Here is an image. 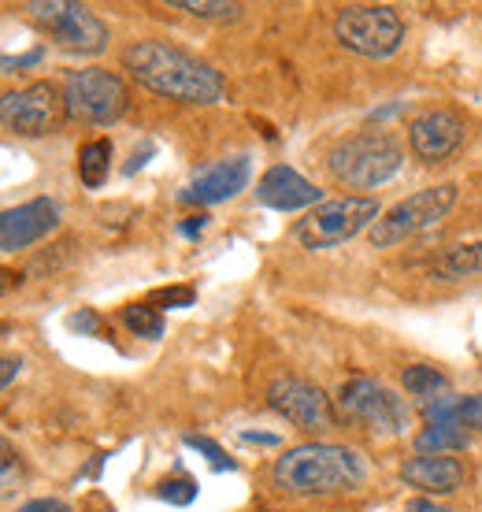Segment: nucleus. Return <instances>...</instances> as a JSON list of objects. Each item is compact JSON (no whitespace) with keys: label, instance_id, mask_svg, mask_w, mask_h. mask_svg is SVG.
Segmentation results:
<instances>
[{"label":"nucleus","instance_id":"1","mask_svg":"<svg viewBox=\"0 0 482 512\" xmlns=\"http://www.w3.org/2000/svg\"><path fill=\"white\" fill-rule=\"evenodd\" d=\"M123 67L138 78V86L178 104H219L227 93V82L216 67L167 41H134L123 52Z\"/></svg>","mask_w":482,"mask_h":512},{"label":"nucleus","instance_id":"2","mask_svg":"<svg viewBox=\"0 0 482 512\" xmlns=\"http://www.w3.org/2000/svg\"><path fill=\"white\" fill-rule=\"evenodd\" d=\"M368 475L364 457L349 446L334 442H305V446L286 449V457L275 464V487L286 494H342L356 490Z\"/></svg>","mask_w":482,"mask_h":512},{"label":"nucleus","instance_id":"3","mask_svg":"<svg viewBox=\"0 0 482 512\" xmlns=\"http://www.w3.org/2000/svg\"><path fill=\"white\" fill-rule=\"evenodd\" d=\"M327 167L349 190H375L405 167V149L386 130H360V134L338 141L330 149Z\"/></svg>","mask_w":482,"mask_h":512},{"label":"nucleus","instance_id":"4","mask_svg":"<svg viewBox=\"0 0 482 512\" xmlns=\"http://www.w3.org/2000/svg\"><path fill=\"white\" fill-rule=\"evenodd\" d=\"M64 104L67 116L89 127H112L127 116L130 93L127 82L108 71V67H82L71 71L64 82Z\"/></svg>","mask_w":482,"mask_h":512},{"label":"nucleus","instance_id":"5","mask_svg":"<svg viewBox=\"0 0 482 512\" xmlns=\"http://www.w3.org/2000/svg\"><path fill=\"white\" fill-rule=\"evenodd\" d=\"M334 38L368 60H386L405 45V19L390 4H349L334 19Z\"/></svg>","mask_w":482,"mask_h":512},{"label":"nucleus","instance_id":"6","mask_svg":"<svg viewBox=\"0 0 482 512\" xmlns=\"http://www.w3.org/2000/svg\"><path fill=\"white\" fill-rule=\"evenodd\" d=\"M453 205H457V182H438V186L412 193L405 201H397L386 216H379V223L368 231L371 245L375 249H394V245L434 227L438 219H445Z\"/></svg>","mask_w":482,"mask_h":512},{"label":"nucleus","instance_id":"7","mask_svg":"<svg viewBox=\"0 0 482 512\" xmlns=\"http://www.w3.org/2000/svg\"><path fill=\"white\" fill-rule=\"evenodd\" d=\"M379 223V201L375 197H338L323 201L297 223V238L305 249H334L349 242L360 231Z\"/></svg>","mask_w":482,"mask_h":512},{"label":"nucleus","instance_id":"8","mask_svg":"<svg viewBox=\"0 0 482 512\" xmlns=\"http://www.w3.org/2000/svg\"><path fill=\"white\" fill-rule=\"evenodd\" d=\"M26 12H30V19L60 49L82 52V56H97V52L108 49V26L89 12L86 4H71V0H30Z\"/></svg>","mask_w":482,"mask_h":512},{"label":"nucleus","instance_id":"9","mask_svg":"<svg viewBox=\"0 0 482 512\" xmlns=\"http://www.w3.org/2000/svg\"><path fill=\"white\" fill-rule=\"evenodd\" d=\"M338 409H342L345 420L360 423L368 431H379V435H401L408 427L405 397H397L390 386L364 379V375L342 383V390H338Z\"/></svg>","mask_w":482,"mask_h":512},{"label":"nucleus","instance_id":"10","mask_svg":"<svg viewBox=\"0 0 482 512\" xmlns=\"http://www.w3.org/2000/svg\"><path fill=\"white\" fill-rule=\"evenodd\" d=\"M67 112L64 97L52 82H30L26 90L4 93L0 101V123L8 134L19 138H45L60 127V116Z\"/></svg>","mask_w":482,"mask_h":512},{"label":"nucleus","instance_id":"11","mask_svg":"<svg viewBox=\"0 0 482 512\" xmlns=\"http://www.w3.org/2000/svg\"><path fill=\"white\" fill-rule=\"evenodd\" d=\"M267 405L279 416H286L293 427H301V431H327V427H334L330 397L319 386L305 383V379H293V375H282V379L271 383Z\"/></svg>","mask_w":482,"mask_h":512},{"label":"nucleus","instance_id":"12","mask_svg":"<svg viewBox=\"0 0 482 512\" xmlns=\"http://www.w3.org/2000/svg\"><path fill=\"white\" fill-rule=\"evenodd\" d=\"M464 138H468L464 119L457 112H445V108L427 112V116H416L408 123V145H412V153L423 164H442V160H449L464 145Z\"/></svg>","mask_w":482,"mask_h":512},{"label":"nucleus","instance_id":"13","mask_svg":"<svg viewBox=\"0 0 482 512\" xmlns=\"http://www.w3.org/2000/svg\"><path fill=\"white\" fill-rule=\"evenodd\" d=\"M60 227V208L49 197H34L19 208H8L0 216V249L4 253H19V249H30L34 242L49 238L52 231Z\"/></svg>","mask_w":482,"mask_h":512},{"label":"nucleus","instance_id":"14","mask_svg":"<svg viewBox=\"0 0 482 512\" xmlns=\"http://www.w3.org/2000/svg\"><path fill=\"white\" fill-rule=\"evenodd\" d=\"M249 186V156H230V160H216L212 167H204L193 175V182L182 190V201L190 205H219L238 197Z\"/></svg>","mask_w":482,"mask_h":512},{"label":"nucleus","instance_id":"15","mask_svg":"<svg viewBox=\"0 0 482 512\" xmlns=\"http://www.w3.org/2000/svg\"><path fill=\"white\" fill-rule=\"evenodd\" d=\"M319 197H323V190H316L301 171H293V167H286V164H275L264 179L256 182V201L267 208H275V212L316 208V205H323Z\"/></svg>","mask_w":482,"mask_h":512},{"label":"nucleus","instance_id":"16","mask_svg":"<svg viewBox=\"0 0 482 512\" xmlns=\"http://www.w3.org/2000/svg\"><path fill=\"white\" fill-rule=\"evenodd\" d=\"M401 479L423 494H453L464 487V464L453 457H412L401 468Z\"/></svg>","mask_w":482,"mask_h":512},{"label":"nucleus","instance_id":"17","mask_svg":"<svg viewBox=\"0 0 482 512\" xmlns=\"http://www.w3.org/2000/svg\"><path fill=\"white\" fill-rule=\"evenodd\" d=\"M108 171H112V141H86L82 153H78V179L86 190H101L108 182Z\"/></svg>","mask_w":482,"mask_h":512},{"label":"nucleus","instance_id":"18","mask_svg":"<svg viewBox=\"0 0 482 512\" xmlns=\"http://www.w3.org/2000/svg\"><path fill=\"white\" fill-rule=\"evenodd\" d=\"M457 449H468V435H464V427H453V423H434L416 435L419 457H442V453H457Z\"/></svg>","mask_w":482,"mask_h":512},{"label":"nucleus","instance_id":"19","mask_svg":"<svg viewBox=\"0 0 482 512\" xmlns=\"http://www.w3.org/2000/svg\"><path fill=\"white\" fill-rule=\"evenodd\" d=\"M479 271H482V242L453 245L438 260V275L442 279H464V275H479Z\"/></svg>","mask_w":482,"mask_h":512},{"label":"nucleus","instance_id":"20","mask_svg":"<svg viewBox=\"0 0 482 512\" xmlns=\"http://www.w3.org/2000/svg\"><path fill=\"white\" fill-rule=\"evenodd\" d=\"M405 390L416 397H438L442 390H449V379H445L438 368L412 364V368H405Z\"/></svg>","mask_w":482,"mask_h":512},{"label":"nucleus","instance_id":"21","mask_svg":"<svg viewBox=\"0 0 482 512\" xmlns=\"http://www.w3.org/2000/svg\"><path fill=\"white\" fill-rule=\"evenodd\" d=\"M123 323H127L138 338H160V334H164V316H160L156 308H149V305L123 308Z\"/></svg>","mask_w":482,"mask_h":512},{"label":"nucleus","instance_id":"22","mask_svg":"<svg viewBox=\"0 0 482 512\" xmlns=\"http://www.w3.org/2000/svg\"><path fill=\"white\" fill-rule=\"evenodd\" d=\"M171 8L193 19H234L241 12V4H227V0H175Z\"/></svg>","mask_w":482,"mask_h":512},{"label":"nucleus","instance_id":"23","mask_svg":"<svg viewBox=\"0 0 482 512\" xmlns=\"http://www.w3.org/2000/svg\"><path fill=\"white\" fill-rule=\"evenodd\" d=\"M160 498L171 501V505H190V501H197V483L193 479H164L160 483Z\"/></svg>","mask_w":482,"mask_h":512},{"label":"nucleus","instance_id":"24","mask_svg":"<svg viewBox=\"0 0 482 512\" xmlns=\"http://www.w3.org/2000/svg\"><path fill=\"white\" fill-rule=\"evenodd\" d=\"M457 427H471V431H482V394L457 397Z\"/></svg>","mask_w":482,"mask_h":512},{"label":"nucleus","instance_id":"25","mask_svg":"<svg viewBox=\"0 0 482 512\" xmlns=\"http://www.w3.org/2000/svg\"><path fill=\"white\" fill-rule=\"evenodd\" d=\"M186 446L197 449V453H204V457H208V464H212L216 472H223V468H234V461H227V453H223V449H219L216 442H212V438L190 435V438H186Z\"/></svg>","mask_w":482,"mask_h":512},{"label":"nucleus","instance_id":"26","mask_svg":"<svg viewBox=\"0 0 482 512\" xmlns=\"http://www.w3.org/2000/svg\"><path fill=\"white\" fill-rule=\"evenodd\" d=\"M15 512H75V509L60 498H34V501H26V505H19Z\"/></svg>","mask_w":482,"mask_h":512},{"label":"nucleus","instance_id":"27","mask_svg":"<svg viewBox=\"0 0 482 512\" xmlns=\"http://www.w3.org/2000/svg\"><path fill=\"white\" fill-rule=\"evenodd\" d=\"M41 56H45V49H41V45H38V49H34V52H26V56H4V64H0V67H4V71H8V75H12L15 67H19V71H23V67H34V64H41Z\"/></svg>","mask_w":482,"mask_h":512},{"label":"nucleus","instance_id":"28","mask_svg":"<svg viewBox=\"0 0 482 512\" xmlns=\"http://www.w3.org/2000/svg\"><path fill=\"white\" fill-rule=\"evenodd\" d=\"M160 301H164L167 308H171V305H190L193 290H164V294H160Z\"/></svg>","mask_w":482,"mask_h":512},{"label":"nucleus","instance_id":"29","mask_svg":"<svg viewBox=\"0 0 482 512\" xmlns=\"http://www.w3.org/2000/svg\"><path fill=\"white\" fill-rule=\"evenodd\" d=\"M405 512H449V509H445V505H434L431 498H412L405 505Z\"/></svg>","mask_w":482,"mask_h":512},{"label":"nucleus","instance_id":"30","mask_svg":"<svg viewBox=\"0 0 482 512\" xmlns=\"http://www.w3.org/2000/svg\"><path fill=\"white\" fill-rule=\"evenodd\" d=\"M204 227H208V216H190L186 223H182V234H190L193 238V234H201Z\"/></svg>","mask_w":482,"mask_h":512},{"label":"nucleus","instance_id":"31","mask_svg":"<svg viewBox=\"0 0 482 512\" xmlns=\"http://www.w3.org/2000/svg\"><path fill=\"white\" fill-rule=\"evenodd\" d=\"M71 327H78V331H97V316H93V312H82V316H75V320H71Z\"/></svg>","mask_w":482,"mask_h":512},{"label":"nucleus","instance_id":"32","mask_svg":"<svg viewBox=\"0 0 482 512\" xmlns=\"http://www.w3.org/2000/svg\"><path fill=\"white\" fill-rule=\"evenodd\" d=\"M19 368H23V364H19L15 357H4V375H0V383L12 386V379H15V372H19Z\"/></svg>","mask_w":482,"mask_h":512},{"label":"nucleus","instance_id":"33","mask_svg":"<svg viewBox=\"0 0 482 512\" xmlns=\"http://www.w3.org/2000/svg\"><path fill=\"white\" fill-rule=\"evenodd\" d=\"M241 442H260V446H279V438L275 435H256V431H245Z\"/></svg>","mask_w":482,"mask_h":512}]
</instances>
